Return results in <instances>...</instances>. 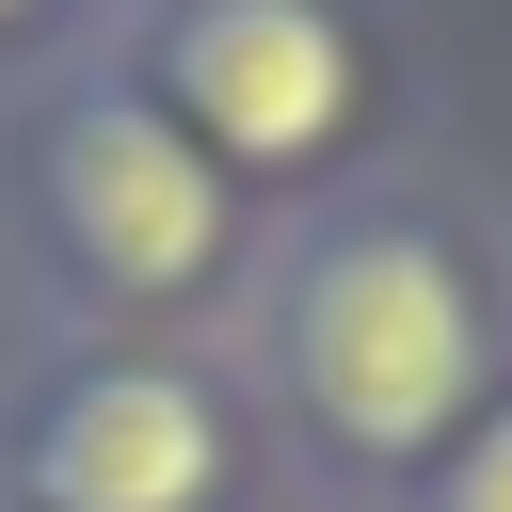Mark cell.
Listing matches in <instances>:
<instances>
[{"instance_id":"cell-3","label":"cell","mask_w":512,"mask_h":512,"mask_svg":"<svg viewBox=\"0 0 512 512\" xmlns=\"http://www.w3.org/2000/svg\"><path fill=\"white\" fill-rule=\"evenodd\" d=\"M176 112L224 160H320L352 112V32L320 0H192L176 16Z\"/></svg>"},{"instance_id":"cell-6","label":"cell","mask_w":512,"mask_h":512,"mask_svg":"<svg viewBox=\"0 0 512 512\" xmlns=\"http://www.w3.org/2000/svg\"><path fill=\"white\" fill-rule=\"evenodd\" d=\"M0 16H16V0H0Z\"/></svg>"},{"instance_id":"cell-1","label":"cell","mask_w":512,"mask_h":512,"mask_svg":"<svg viewBox=\"0 0 512 512\" xmlns=\"http://www.w3.org/2000/svg\"><path fill=\"white\" fill-rule=\"evenodd\" d=\"M288 384L336 448H384V464L432 448L480 400V288L448 272V240H416V224L336 240L288 304Z\"/></svg>"},{"instance_id":"cell-4","label":"cell","mask_w":512,"mask_h":512,"mask_svg":"<svg viewBox=\"0 0 512 512\" xmlns=\"http://www.w3.org/2000/svg\"><path fill=\"white\" fill-rule=\"evenodd\" d=\"M208 480H224V416L176 368H80L64 416L32 432L48 512H208Z\"/></svg>"},{"instance_id":"cell-2","label":"cell","mask_w":512,"mask_h":512,"mask_svg":"<svg viewBox=\"0 0 512 512\" xmlns=\"http://www.w3.org/2000/svg\"><path fill=\"white\" fill-rule=\"evenodd\" d=\"M48 192H64V240L112 288H144V304L208 288V256H224V160L176 112H144V96H80L64 144H48Z\"/></svg>"},{"instance_id":"cell-5","label":"cell","mask_w":512,"mask_h":512,"mask_svg":"<svg viewBox=\"0 0 512 512\" xmlns=\"http://www.w3.org/2000/svg\"><path fill=\"white\" fill-rule=\"evenodd\" d=\"M448 512H512V416H480V432H464V464H448Z\"/></svg>"}]
</instances>
